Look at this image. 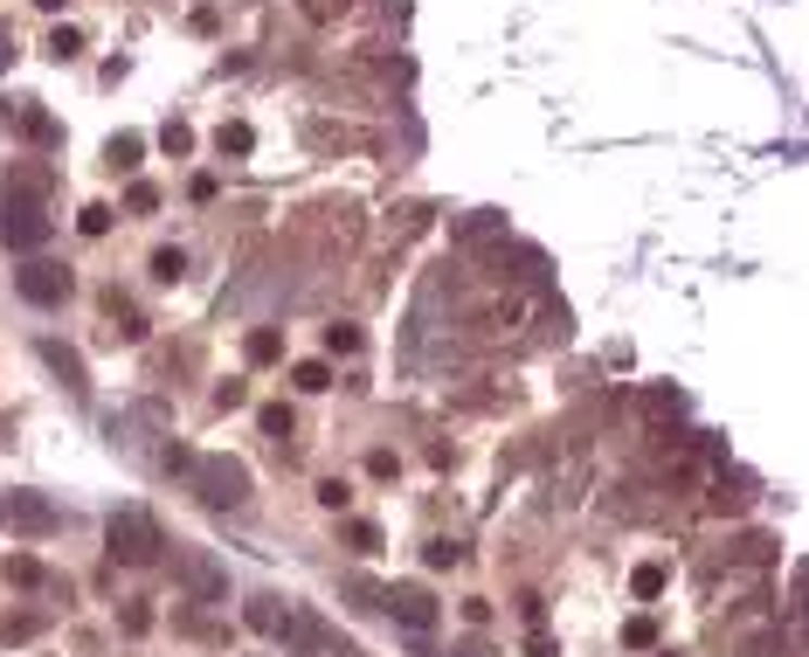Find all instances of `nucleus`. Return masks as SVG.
<instances>
[{
    "instance_id": "1",
    "label": "nucleus",
    "mask_w": 809,
    "mask_h": 657,
    "mask_svg": "<svg viewBox=\"0 0 809 657\" xmlns=\"http://www.w3.org/2000/svg\"><path fill=\"white\" fill-rule=\"evenodd\" d=\"M104 547L118 568H153V560L166 554V533H160V519L146 513V505H125V513H111L104 526Z\"/></svg>"
},
{
    "instance_id": "2",
    "label": "nucleus",
    "mask_w": 809,
    "mask_h": 657,
    "mask_svg": "<svg viewBox=\"0 0 809 657\" xmlns=\"http://www.w3.org/2000/svg\"><path fill=\"white\" fill-rule=\"evenodd\" d=\"M187 478H194V492L215 505V513H236V505H250V464L222 457V450H208V457H187Z\"/></svg>"
},
{
    "instance_id": "3",
    "label": "nucleus",
    "mask_w": 809,
    "mask_h": 657,
    "mask_svg": "<svg viewBox=\"0 0 809 657\" xmlns=\"http://www.w3.org/2000/svg\"><path fill=\"white\" fill-rule=\"evenodd\" d=\"M0 526H8L14 540H49L55 526H63V505L49 492H0Z\"/></svg>"
},
{
    "instance_id": "4",
    "label": "nucleus",
    "mask_w": 809,
    "mask_h": 657,
    "mask_svg": "<svg viewBox=\"0 0 809 657\" xmlns=\"http://www.w3.org/2000/svg\"><path fill=\"white\" fill-rule=\"evenodd\" d=\"M55 236V222H49V209H42V201H0V242H8V250H42V242Z\"/></svg>"
},
{
    "instance_id": "5",
    "label": "nucleus",
    "mask_w": 809,
    "mask_h": 657,
    "mask_svg": "<svg viewBox=\"0 0 809 657\" xmlns=\"http://www.w3.org/2000/svg\"><path fill=\"white\" fill-rule=\"evenodd\" d=\"M374 603H381L394 623H408V630H437V616H443V609H437V595H429L422 581H394V589H381Z\"/></svg>"
},
{
    "instance_id": "6",
    "label": "nucleus",
    "mask_w": 809,
    "mask_h": 657,
    "mask_svg": "<svg viewBox=\"0 0 809 657\" xmlns=\"http://www.w3.org/2000/svg\"><path fill=\"white\" fill-rule=\"evenodd\" d=\"M14 291H22L28 298V305H63V298H69V270H63V263H49V256H35V263H22V270H14Z\"/></svg>"
},
{
    "instance_id": "7",
    "label": "nucleus",
    "mask_w": 809,
    "mask_h": 657,
    "mask_svg": "<svg viewBox=\"0 0 809 657\" xmlns=\"http://www.w3.org/2000/svg\"><path fill=\"white\" fill-rule=\"evenodd\" d=\"M49 187H55V174H49L42 160H14V174H8V194L14 201H42V209H49Z\"/></svg>"
},
{
    "instance_id": "8",
    "label": "nucleus",
    "mask_w": 809,
    "mask_h": 657,
    "mask_svg": "<svg viewBox=\"0 0 809 657\" xmlns=\"http://www.w3.org/2000/svg\"><path fill=\"white\" fill-rule=\"evenodd\" d=\"M35 353H42V361L55 367V381H63L69 394H90V374H84V353H69L63 340H42V346H35Z\"/></svg>"
},
{
    "instance_id": "9",
    "label": "nucleus",
    "mask_w": 809,
    "mask_h": 657,
    "mask_svg": "<svg viewBox=\"0 0 809 657\" xmlns=\"http://www.w3.org/2000/svg\"><path fill=\"white\" fill-rule=\"evenodd\" d=\"M505 236H513V222L492 215V209L470 215V222H457V242H464V250H484V242H505Z\"/></svg>"
},
{
    "instance_id": "10",
    "label": "nucleus",
    "mask_w": 809,
    "mask_h": 657,
    "mask_svg": "<svg viewBox=\"0 0 809 657\" xmlns=\"http://www.w3.org/2000/svg\"><path fill=\"white\" fill-rule=\"evenodd\" d=\"M180 568H187V589H194L201 603H222V568H215V560H201V554H180Z\"/></svg>"
},
{
    "instance_id": "11",
    "label": "nucleus",
    "mask_w": 809,
    "mask_h": 657,
    "mask_svg": "<svg viewBox=\"0 0 809 657\" xmlns=\"http://www.w3.org/2000/svg\"><path fill=\"white\" fill-rule=\"evenodd\" d=\"M111 166H118V174H139L146 166V131H118V139H111V153H104Z\"/></svg>"
},
{
    "instance_id": "12",
    "label": "nucleus",
    "mask_w": 809,
    "mask_h": 657,
    "mask_svg": "<svg viewBox=\"0 0 809 657\" xmlns=\"http://www.w3.org/2000/svg\"><path fill=\"white\" fill-rule=\"evenodd\" d=\"M215 153H229V160H242V153H256V131H250V125H242V118H229V125H222V131H215Z\"/></svg>"
},
{
    "instance_id": "13",
    "label": "nucleus",
    "mask_w": 809,
    "mask_h": 657,
    "mask_svg": "<svg viewBox=\"0 0 809 657\" xmlns=\"http://www.w3.org/2000/svg\"><path fill=\"white\" fill-rule=\"evenodd\" d=\"M277 353H285V332H277V326H256V332H250V361H256V367H270Z\"/></svg>"
},
{
    "instance_id": "14",
    "label": "nucleus",
    "mask_w": 809,
    "mask_h": 657,
    "mask_svg": "<svg viewBox=\"0 0 809 657\" xmlns=\"http://www.w3.org/2000/svg\"><path fill=\"white\" fill-rule=\"evenodd\" d=\"M22 139H35V146H55V139H63V131H55V118H49V111H22Z\"/></svg>"
},
{
    "instance_id": "15",
    "label": "nucleus",
    "mask_w": 809,
    "mask_h": 657,
    "mask_svg": "<svg viewBox=\"0 0 809 657\" xmlns=\"http://www.w3.org/2000/svg\"><path fill=\"white\" fill-rule=\"evenodd\" d=\"M291 388H305V394L332 388V367H326V361H298V367H291Z\"/></svg>"
},
{
    "instance_id": "16",
    "label": "nucleus",
    "mask_w": 809,
    "mask_h": 657,
    "mask_svg": "<svg viewBox=\"0 0 809 657\" xmlns=\"http://www.w3.org/2000/svg\"><path fill=\"white\" fill-rule=\"evenodd\" d=\"M256 422H263V437H277V443H291V437H298V422H291V408H285V402H270Z\"/></svg>"
},
{
    "instance_id": "17",
    "label": "nucleus",
    "mask_w": 809,
    "mask_h": 657,
    "mask_svg": "<svg viewBox=\"0 0 809 657\" xmlns=\"http://www.w3.org/2000/svg\"><path fill=\"white\" fill-rule=\"evenodd\" d=\"M242 623H250V630H285V609H277L270 595H256V603L242 609Z\"/></svg>"
},
{
    "instance_id": "18",
    "label": "nucleus",
    "mask_w": 809,
    "mask_h": 657,
    "mask_svg": "<svg viewBox=\"0 0 809 657\" xmlns=\"http://www.w3.org/2000/svg\"><path fill=\"white\" fill-rule=\"evenodd\" d=\"M630 595H636V603H650V595H665V568H657V560H644V568L630 574Z\"/></svg>"
},
{
    "instance_id": "19",
    "label": "nucleus",
    "mask_w": 809,
    "mask_h": 657,
    "mask_svg": "<svg viewBox=\"0 0 809 657\" xmlns=\"http://www.w3.org/2000/svg\"><path fill=\"white\" fill-rule=\"evenodd\" d=\"M125 209H131V215H153V209H160V187H153V180H131V187H125Z\"/></svg>"
},
{
    "instance_id": "20",
    "label": "nucleus",
    "mask_w": 809,
    "mask_h": 657,
    "mask_svg": "<svg viewBox=\"0 0 809 657\" xmlns=\"http://www.w3.org/2000/svg\"><path fill=\"white\" fill-rule=\"evenodd\" d=\"M644 408H650V416H685V394H679V388H650Z\"/></svg>"
},
{
    "instance_id": "21",
    "label": "nucleus",
    "mask_w": 809,
    "mask_h": 657,
    "mask_svg": "<svg viewBox=\"0 0 809 657\" xmlns=\"http://www.w3.org/2000/svg\"><path fill=\"white\" fill-rule=\"evenodd\" d=\"M346 540H353V554H381V526H374V519H353Z\"/></svg>"
},
{
    "instance_id": "22",
    "label": "nucleus",
    "mask_w": 809,
    "mask_h": 657,
    "mask_svg": "<svg viewBox=\"0 0 809 657\" xmlns=\"http://www.w3.org/2000/svg\"><path fill=\"white\" fill-rule=\"evenodd\" d=\"M35 630H42V616H35V609L28 616H0V636H8V644H28Z\"/></svg>"
},
{
    "instance_id": "23",
    "label": "nucleus",
    "mask_w": 809,
    "mask_h": 657,
    "mask_svg": "<svg viewBox=\"0 0 809 657\" xmlns=\"http://www.w3.org/2000/svg\"><path fill=\"white\" fill-rule=\"evenodd\" d=\"M623 644H630V650H650V644H657V623H650V616H630V623H623Z\"/></svg>"
},
{
    "instance_id": "24",
    "label": "nucleus",
    "mask_w": 809,
    "mask_h": 657,
    "mask_svg": "<svg viewBox=\"0 0 809 657\" xmlns=\"http://www.w3.org/2000/svg\"><path fill=\"white\" fill-rule=\"evenodd\" d=\"M160 146H166V153H174V160H187V153H194V131H187V125L174 118V125L160 131Z\"/></svg>"
},
{
    "instance_id": "25",
    "label": "nucleus",
    "mask_w": 809,
    "mask_h": 657,
    "mask_svg": "<svg viewBox=\"0 0 809 657\" xmlns=\"http://www.w3.org/2000/svg\"><path fill=\"white\" fill-rule=\"evenodd\" d=\"M180 270H187L180 250H160V256H153V277H160V285H180Z\"/></svg>"
},
{
    "instance_id": "26",
    "label": "nucleus",
    "mask_w": 809,
    "mask_h": 657,
    "mask_svg": "<svg viewBox=\"0 0 809 657\" xmlns=\"http://www.w3.org/2000/svg\"><path fill=\"white\" fill-rule=\"evenodd\" d=\"M77 49H84V35H77V28H55V35H49V55H55V63H69Z\"/></svg>"
},
{
    "instance_id": "27",
    "label": "nucleus",
    "mask_w": 809,
    "mask_h": 657,
    "mask_svg": "<svg viewBox=\"0 0 809 657\" xmlns=\"http://www.w3.org/2000/svg\"><path fill=\"white\" fill-rule=\"evenodd\" d=\"M326 346L332 353H361V326H326Z\"/></svg>"
},
{
    "instance_id": "28",
    "label": "nucleus",
    "mask_w": 809,
    "mask_h": 657,
    "mask_svg": "<svg viewBox=\"0 0 809 657\" xmlns=\"http://www.w3.org/2000/svg\"><path fill=\"white\" fill-rule=\"evenodd\" d=\"M77 229H84V236H104V229H111V209H104V201H90V209L77 215Z\"/></svg>"
},
{
    "instance_id": "29",
    "label": "nucleus",
    "mask_w": 809,
    "mask_h": 657,
    "mask_svg": "<svg viewBox=\"0 0 809 657\" xmlns=\"http://www.w3.org/2000/svg\"><path fill=\"white\" fill-rule=\"evenodd\" d=\"M464 547H450V540H429V568H457Z\"/></svg>"
},
{
    "instance_id": "30",
    "label": "nucleus",
    "mask_w": 809,
    "mask_h": 657,
    "mask_svg": "<svg viewBox=\"0 0 809 657\" xmlns=\"http://www.w3.org/2000/svg\"><path fill=\"white\" fill-rule=\"evenodd\" d=\"M118 623H125V630H131V636H146V630H153V609H146V603H131V609H125V616H118Z\"/></svg>"
},
{
    "instance_id": "31",
    "label": "nucleus",
    "mask_w": 809,
    "mask_h": 657,
    "mask_svg": "<svg viewBox=\"0 0 809 657\" xmlns=\"http://www.w3.org/2000/svg\"><path fill=\"white\" fill-rule=\"evenodd\" d=\"M318 505H332V513H340V505H346V478H326V484H318Z\"/></svg>"
},
{
    "instance_id": "32",
    "label": "nucleus",
    "mask_w": 809,
    "mask_h": 657,
    "mask_svg": "<svg viewBox=\"0 0 809 657\" xmlns=\"http://www.w3.org/2000/svg\"><path fill=\"white\" fill-rule=\"evenodd\" d=\"M111 312H118V305H111ZM118 332H125V340H146V318L125 305V312H118Z\"/></svg>"
},
{
    "instance_id": "33",
    "label": "nucleus",
    "mask_w": 809,
    "mask_h": 657,
    "mask_svg": "<svg viewBox=\"0 0 809 657\" xmlns=\"http://www.w3.org/2000/svg\"><path fill=\"white\" fill-rule=\"evenodd\" d=\"M741 554H747V560H775V540L755 533V540H741Z\"/></svg>"
},
{
    "instance_id": "34",
    "label": "nucleus",
    "mask_w": 809,
    "mask_h": 657,
    "mask_svg": "<svg viewBox=\"0 0 809 657\" xmlns=\"http://www.w3.org/2000/svg\"><path fill=\"white\" fill-rule=\"evenodd\" d=\"M8 574L22 581V589H35V581H42V568H35V560H8Z\"/></svg>"
},
{
    "instance_id": "35",
    "label": "nucleus",
    "mask_w": 809,
    "mask_h": 657,
    "mask_svg": "<svg viewBox=\"0 0 809 657\" xmlns=\"http://www.w3.org/2000/svg\"><path fill=\"white\" fill-rule=\"evenodd\" d=\"M8 70H14V28L0 22V77H8Z\"/></svg>"
},
{
    "instance_id": "36",
    "label": "nucleus",
    "mask_w": 809,
    "mask_h": 657,
    "mask_svg": "<svg viewBox=\"0 0 809 657\" xmlns=\"http://www.w3.org/2000/svg\"><path fill=\"white\" fill-rule=\"evenodd\" d=\"M35 8H42V14H55V8H63V0H35Z\"/></svg>"
},
{
    "instance_id": "37",
    "label": "nucleus",
    "mask_w": 809,
    "mask_h": 657,
    "mask_svg": "<svg viewBox=\"0 0 809 657\" xmlns=\"http://www.w3.org/2000/svg\"><path fill=\"white\" fill-rule=\"evenodd\" d=\"M665 657H679V650H665Z\"/></svg>"
}]
</instances>
